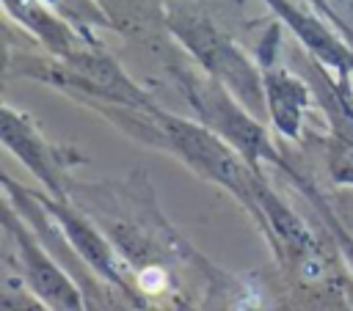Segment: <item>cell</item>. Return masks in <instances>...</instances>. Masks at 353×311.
I'll use <instances>...</instances> for the list:
<instances>
[{
    "instance_id": "cell-8",
    "label": "cell",
    "mask_w": 353,
    "mask_h": 311,
    "mask_svg": "<svg viewBox=\"0 0 353 311\" xmlns=\"http://www.w3.org/2000/svg\"><path fill=\"white\" fill-rule=\"evenodd\" d=\"M265 6L295 33V39L320 61L334 69L339 77L353 80V47L339 30H331L317 14L295 6L292 0H265Z\"/></svg>"
},
{
    "instance_id": "cell-13",
    "label": "cell",
    "mask_w": 353,
    "mask_h": 311,
    "mask_svg": "<svg viewBox=\"0 0 353 311\" xmlns=\"http://www.w3.org/2000/svg\"><path fill=\"white\" fill-rule=\"evenodd\" d=\"M312 6H314V11L323 17V19H328L331 25H334V30H339L345 39H347V44L353 47V28L339 17V11L334 8V3H328V0H309Z\"/></svg>"
},
{
    "instance_id": "cell-4",
    "label": "cell",
    "mask_w": 353,
    "mask_h": 311,
    "mask_svg": "<svg viewBox=\"0 0 353 311\" xmlns=\"http://www.w3.org/2000/svg\"><path fill=\"white\" fill-rule=\"evenodd\" d=\"M179 83H182V91H185L190 107L199 113V121L204 127H210L215 135H221L229 146H234L256 171L262 162L279 165L287 173L292 171V165L273 146V140L265 132V127L259 124V118L245 105H240L218 80H212L207 74L199 77L190 69H182Z\"/></svg>"
},
{
    "instance_id": "cell-10",
    "label": "cell",
    "mask_w": 353,
    "mask_h": 311,
    "mask_svg": "<svg viewBox=\"0 0 353 311\" xmlns=\"http://www.w3.org/2000/svg\"><path fill=\"white\" fill-rule=\"evenodd\" d=\"M3 6L22 28H28L50 50V55L63 58L85 47V36H77V30L66 25L61 17H55L44 0H3Z\"/></svg>"
},
{
    "instance_id": "cell-9",
    "label": "cell",
    "mask_w": 353,
    "mask_h": 311,
    "mask_svg": "<svg viewBox=\"0 0 353 311\" xmlns=\"http://www.w3.org/2000/svg\"><path fill=\"white\" fill-rule=\"evenodd\" d=\"M39 195V193H36ZM47 217L58 226V231L63 234V239L69 242V248L94 270L99 272L102 278L113 281V283H121V275H119V267H116V256L108 245V239L80 215L74 212L66 201L61 198H52V195H39Z\"/></svg>"
},
{
    "instance_id": "cell-2",
    "label": "cell",
    "mask_w": 353,
    "mask_h": 311,
    "mask_svg": "<svg viewBox=\"0 0 353 311\" xmlns=\"http://www.w3.org/2000/svg\"><path fill=\"white\" fill-rule=\"evenodd\" d=\"M154 124H157L154 146L174 151L199 176L229 190L248 209V215L259 220L256 193H259L262 176L234 146H229L221 135H215L201 121L179 118L174 113H165L163 107L154 113Z\"/></svg>"
},
{
    "instance_id": "cell-1",
    "label": "cell",
    "mask_w": 353,
    "mask_h": 311,
    "mask_svg": "<svg viewBox=\"0 0 353 311\" xmlns=\"http://www.w3.org/2000/svg\"><path fill=\"white\" fill-rule=\"evenodd\" d=\"M163 25L190 52L207 77L218 80L256 118L268 113L262 69L207 14L188 6H165Z\"/></svg>"
},
{
    "instance_id": "cell-7",
    "label": "cell",
    "mask_w": 353,
    "mask_h": 311,
    "mask_svg": "<svg viewBox=\"0 0 353 311\" xmlns=\"http://www.w3.org/2000/svg\"><path fill=\"white\" fill-rule=\"evenodd\" d=\"M279 44V25H273L268 30V36L262 39L259 47V69H262V85H265V105H268V116L273 121V127L290 138L298 140L303 121H306V110L312 102V85L301 77H295L287 66L276 63V47Z\"/></svg>"
},
{
    "instance_id": "cell-3",
    "label": "cell",
    "mask_w": 353,
    "mask_h": 311,
    "mask_svg": "<svg viewBox=\"0 0 353 311\" xmlns=\"http://www.w3.org/2000/svg\"><path fill=\"white\" fill-rule=\"evenodd\" d=\"M19 72L28 77L52 83L58 88L83 94V96L99 102V107H130V110H141V113L160 110V105L141 85H135L124 74V69L105 50L97 47V41H91L63 58H58V55H52L50 61L22 58Z\"/></svg>"
},
{
    "instance_id": "cell-6",
    "label": "cell",
    "mask_w": 353,
    "mask_h": 311,
    "mask_svg": "<svg viewBox=\"0 0 353 311\" xmlns=\"http://www.w3.org/2000/svg\"><path fill=\"white\" fill-rule=\"evenodd\" d=\"M0 135H3L6 149H11L33 171V176L39 182H44L50 195L66 201V168L72 162H83V157L44 140V135L33 127V121L25 113H17L8 105L3 107Z\"/></svg>"
},
{
    "instance_id": "cell-14",
    "label": "cell",
    "mask_w": 353,
    "mask_h": 311,
    "mask_svg": "<svg viewBox=\"0 0 353 311\" xmlns=\"http://www.w3.org/2000/svg\"><path fill=\"white\" fill-rule=\"evenodd\" d=\"M339 3H353V0H339Z\"/></svg>"
},
{
    "instance_id": "cell-5",
    "label": "cell",
    "mask_w": 353,
    "mask_h": 311,
    "mask_svg": "<svg viewBox=\"0 0 353 311\" xmlns=\"http://www.w3.org/2000/svg\"><path fill=\"white\" fill-rule=\"evenodd\" d=\"M6 231L14 239L19 256V275L25 278L28 289L44 303L50 311H85L83 294L72 283V278L50 259L41 242L14 217V206L6 201Z\"/></svg>"
},
{
    "instance_id": "cell-12",
    "label": "cell",
    "mask_w": 353,
    "mask_h": 311,
    "mask_svg": "<svg viewBox=\"0 0 353 311\" xmlns=\"http://www.w3.org/2000/svg\"><path fill=\"white\" fill-rule=\"evenodd\" d=\"M292 179H295V182H298V184H301L303 190H309V187H306V184H303V182H301L298 176H292ZM309 193H312V190H309ZM312 198H314V204H317L320 215L325 217L328 228H334V234H336V239H339V245H342V250H345V256H347V261H350V267H353V239H350V234H347V231H345V228H342V226L336 223V217H334V215L328 212V206H325V204H323V201H320V198H317L314 193H312Z\"/></svg>"
},
{
    "instance_id": "cell-11",
    "label": "cell",
    "mask_w": 353,
    "mask_h": 311,
    "mask_svg": "<svg viewBox=\"0 0 353 311\" xmlns=\"http://www.w3.org/2000/svg\"><path fill=\"white\" fill-rule=\"evenodd\" d=\"M102 8H105V17L110 19L113 28H121L124 25H143V11H146V3L143 0H97Z\"/></svg>"
}]
</instances>
